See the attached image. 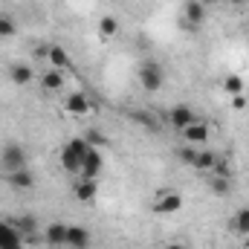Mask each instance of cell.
Returning a JSON list of instances; mask_svg holds the SVG:
<instances>
[{
	"label": "cell",
	"instance_id": "cell-1",
	"mask_svg": "<svg viewBox=\"0 0 249 249\" xmlns=\"http://www.w3.org/2000/svg\"><path fill=\"white\" fill-rule=\"evenodd\" d=\"M87 151H90V145H87V139H84V136L70 139V142L61 148V168L67 171V174L78 177V174H81V168H84V157H87Z\"/></svg>",
	"mask_w": 249,
	"mask_h": 249
},
{
	"label": "cell",
	"instance_id": "cell-2",
	"mask_svg": "<svg viewBox=\"0 0 249 249\" xmlns=\"http://www.w3.org/2000/svg\"><path fill=\"white\" fill-rule=\"evenodd\" d=\"M183 209V194L177 188H160L151 197V212L154 214H177Z\"/></svg>",
	"mask_w": 249,
	"mask_h": 249
},
{
	"label": "cell",
	"instance_id": "cell-3",
	"mask_svg": "<svg viewBox=\"0 0 249 249\" xmlns=\"http://www.w3.org/2000/svg\"><path fill=\"white\" fill-rule=\"evenodd\" d=\"M139 84H142L145 93H157V90H162V84H165L162 67H160L157 61H142V67H139Z\"/></svg>",
	"mask_w": 249,
	"mask_h": 249
},
{
	"label": "cell",
	"instance_id": "cell-4",
	"mask_svg": "<svg viewBox=\"0 0 249 249\" xmlns=\"http://www.w3.org/2000/svg\"><path fill=\"white\" fill-rule=\"evenodd\" d=\"M0 168L3 171H20V168H26V151H23V145L6 142L3 151H0Z\"/></svg>",
	"mask_w": 249,
	"mask_h": 249
},
{
	"label": "cell",
	"instance_id": "cell-5",
	"mask_svg": "<svg viewBox=\"0 0 249 249\" xmlns=\"http://www.w3.org/2000/svg\"><path fill=\"white\" fill-rule=\"evenodd\" d=\"M105 171V157H102V151L99 148H90L87 151V157H84V168H81V174L78 177H90V180H99V174Z\"/></svg>",
	"mask_w": 249,
	"mask_h": 249
},
{
	"label": "cell",
	"instance_id": "cell-6",
	"mask_svg": "<svg viewBox=\"0 0 249 249\" xmlns=\"http://www.w3.org/2000/svg\"><path fill=\"white\" fill-rule=\"evenodd\" d=\"M203 20H206V6L200 0H186L183 3V23L188 29H197Z\"/></svg>",
	"mask_w": 249,
	"mask_h": 249
},
{
	"label": "cell",
	"instance_id": "cell-7",
	"mask_svg": "<svg viewBox=\"0 0 249 249\" xmlns=\"http://www.w3.org/2000/svg\"><path fill=\"white\" fill-rule=\"evenodd\" d=\"M191 122H197V116H194V110H191L188 105H174V107H171V113H168V124H171L174 130L183 133Z\"/></svg>",
	"mask_w": 249,
	"mask_h": 249
},
{
	"label": "cell",
	"instance_id": "cell-8",
	"mask_svg": "<svg viewBox=\"0 0 249 249\" xmlns=\"http://www.w3.org/2000/svg\"><path fill=\"white\" fill-rule=\"evenodd\" d=\"M99 194V180H90V177H78L75 186H72V197L81 200V203H93Z\"/></svg>",
	"mask_w": 249,
	"mask_h": 249
},
{
	"label": "cell",
	"instance_id": "cell-9",
	"mask_svg": "<svg viewBox=\"0 0 249 249\" xmlns=\"http://www.w3.org/2000/svg\"><path fill=\"white\" fill-rule=\"evenodd\" d=\"M93 235L84 226H67V247L70 249H90Z\"/></svg>",
	"mask_w": 249,
	"mask_h": 249
},
{
	"label": "cell",
	"instance_id": "cell-10",
	"mask_svg": "<svg viewBox=\"0 0 249 249\" xmlns=\"http://www.w3.org/2000/svg\"><path fill=\"white\" fill-rule=\"evenodd\" d=\"M183 139H186V145H197V148L206 145V142H209V124L200 122V119L191 122L186 130H183Z\"/></svg>",
	"mask_w": 249,
	"mask_h": 249
},
{
	"label": "cell",
	"instance_id": "cell-11",
	"mask_svg": "<svg viewBox=\"0 0 249 249\" xmlns=\"http://www.w3.org/2000/svg\"><path fill=\"white\" fill-rule=\"evenodd\" d=\"M64 110H67L70 116H84V113H90V99H87V93H70V96L64 99Z\"/></svg>",
	"mask_w": 249,
	"mask_h": 249
},
{
	"label": "cell",
	"instance_id": "cell-12",
	"mask_svg": "<svg viewBox=\"0 0 249 249\" xmlns=\"http://www.w3.org/2000/svg\"><path fill=\"white\" fill-rule=\"evenodd\" d=\"M6 183L18 191H29L35 188V174L29 168H20V171H6Z\"/></svg>",
	"mask_w": 249,
	"mask_h": 249
},
{
	"label": "cell",
	"instance_id": "cell-13",
	"mask_svg": "<svg viewBox=\"0 0 249 249\" xmlns=\"http://www.w3.org/2000/svg\"><path fill=\"white\" fill-rule=\"evenodd\" d=\"M44 244L50 247H67V223H50L44 232Z\"/></svg>",
	"mask_w": 249,
	"mask_h": 249
},
{
	"label": "cell",
	"instance_id": "cell-14",
	"mask_svg": "<svg viewBox=\"0 0 249 249\" xmlns=\"http://www.w3.org/2000/svg\"><path fill=\"white\" fill-rule=\"evenodd\" d=\"M229 229H232L235 235H249V206L238 209V212L232 214V220H229Z\"/></svg>",
	"mask_w": 249,
	"mask_h": 249
},
{
	"label": "cell",
	"instance_id": "cell-15",
	"mask_svg": "<svg viewBox=\"0 0 249 249\" xmlns=\"http://www.w3.org/2000/svg\"><path fill=\"white\" fill-rule=\"evenodd\" d=\"M41 87L44 90H61L64 87V70H47L44 75H41Z\"/></svg>",
	"mask_w": 249,
	"mask_h": 249
},
{
	"label": "cell",
	"instance_id": "cell-16",
	"mask_svg": "<svg viewBox=\"0 0 249 249\" xmlns=\"http://www.w3.org/2000/svg\"><path fill=\"white\" fill-rule=\"evenodd\" d=\"M47 58H50V64H53L55 70H67V67H70V55H67V50L58 47V44H53V47L47 50Z\"/></svg>",
	"mask_w": 249,
	"mask_h": 249
},
{
	"label": "cell",
	"instance_id": "cell-17",
	"mask_svg": "<svg viewBox=\"0 0 249 249\" xmlns=\"http://www.w3.org/2000/svg\"><path fill=\"white\" fill-rule=\"evenodd\" d=\"M214 162H217V154H214V151H206V148H200V154H197V162H194V171H206V174H212Z\"/></svg>",
	"mask_w": 249,
	"mask_h": 249
},
{
	"label": "cell",
	"instance_id": "cell-18",
	"mask_svg": "<svg viewBox=\"0 0 249 249\" xmlns=\"http://www.w3.org/2000/svg\"><path fill=\"white\" fill-rule=\"evenodd\" d=\"M9 78H12L18 87H23V84L32 81V67H26V64H15V67L9 70Z\"/></svg>",
	"mask_w": 249,
	"mask_h": 249
},
{
	"label": "cell",
	"instance_id": "cell-19",
	"mask_svg": "<svg viewBox=\"0 0 249 249\" xmlns=\"http://www.w3.org/2000/svg\"><path fill=\"white\" fill-rule=\"evenodd\" d=\"M244 87H247V81H244L238 72H229V75L223 78V90H226L229 96H241V93H244Z\"/></svg>",
	"mask_w": 249,
	"mask_h": 249
},
{
	"label": "cell",
	"instance_id": "cell-20",
	"mask_svg": "<svg viewBox=\"0 0 249 249\" xmlns=\"http://www.w3.org/2000/svg\"><path fill=\"white\" fill-rule=\"evenodd\" d=\"M116 32H119V20L110 18V15H105V18L99 20V35H102V38H116Z\"/></svg>",
	"mask_w": 249,
	"mask_h": 249
},
{
	"label": "cell",
	"instance_id": "cell-21",
	"mask_svg": "<svg viewBox=\"0 0 249 249\" xmlns=\"http://www.w3.org/2000/svg\"><path fill=\"white\" fill-rule=\"evenodd\" d=\"M209 186H212V191H214L217 197H229V191H232V180H229V177H212Z\"/></svg>",
	"mask_w": 249,
	"mask_h": 249
},
{
	"label": "cell",
	"instance_id": "cell-22",
	"mask_svg": "<svg viewBox=\"0 0 249 249\" xmlns=\"http://www.w3.org/2000/svg\"><path fill=\"white\" fill-rule=\"evenodd\" d=\"M197 154H200V148H197V145H186V148H180V151H177V160H180L183 165H191V168H194Z\"/></svg>",
	"mask_w": 249,
	"mask_h": 249
},
{
	"label": "cell",
	"instance_id": "cell-23",
	"mask_svg": "<svg viewBox=\"0 0 249 249\" xmlns=\"http://www.w3.org/2000/svg\"><path fill=\"white\" fill-rule=\"evenodd\" d=\"M84 139H87L90 148H105V145H107V136H105L102 130H96V127H90V130L84 133Z\"/></svg>",
	"mask_w": 249,
	"mask_h": 249
},
{
	"label": "cell",
	"instance_id": "cell-24",
	"mask_svg": "<svg viewBox=\"0 0 249 249\" xmlns=\"http://www.w3.org/2000/svg\"><path fill=\"white\" fill-rule=\"evenodd\" d=\"M18 32V26H15V20L9 18V15H0V38H12Z\"/></svg>",
	"mask_w": 249,
	"mask_h": 249
},
{
	"label": "cell",
	"instance_id": "cell-25",
	"mask_svg": "<svg viewBox=\"0 0 249 249\" xmlns=\"http://www.w3.org/2000/svg\"><path fill=\"white\" fill-rule=\"evenodd\" d=\"M130 119H136V122H142V127H151V130H160V124H157V119H154L151 113H139V110H133V113H130Z\"/></svg>",
	"mask_w": 249,
	"mask_h": 249
},
{
	"label": "cell",
	"instance_id": "cell-26",
	"mask_svg": "<svg viewBox=\"0 0 249 249\" xmlns=\"http://www.w3.org/2000/svg\"><path fill=\"white\" fill-rule=\"evenodd\" d=\"M212 177H229V180H232V165L217 157V162H214V168H212Z\"/></svg>",
	"mask_w": 249,
	"mask_h": 249
},
{
	"label": "cell",
	"instance_id": "cell-27",
	"mask_svg": "<svg viewBox=\"0 0 249 249\" xmlns=\"http://www.w3.org/2000/svg\"><path fill=\"white\" fill-rule=\"evenodd\" d=\"M232 107H235V110H244V107H247V96H244V93H241V96H232Z\"/></svg>",
	"mask_w": 249,
	"mask_h": 249
},
{
	"label": "cell",
	"instance_id": "cell-28",
	"mask_svg": "<svg viewBox=\"0 0 249 249\" xmlns=\"http://www.w3.org/2000/svg\"><path fill=\"white\" fill-rule=\"evenodd\" d=\"M165 249H188V247H186V244H168Z\"/></svg>",
	"mask_w": 249,
	"mask_h": 249
},
{
	"label": "cell",
	"instance_id": "cell-29",
	"mask_svg": "<svg viewBox=\"0 0 249 249\" xmlns=\"http://www.w3.org/2000/svg\"><path fill=\"white\" fill-rule=\"evenodd\" d=\"M229 3H232V6H244L247 0H229Z\"/></svg>",
	"mask_w": 249,
	"mask_h": 249
},
{
	"label": "cell",
	"instance_id": "cell-30",
	"mask_svg": "<svg viewBox=\"0 0 249 249\" xmlns=\"http://www.w3.org/2000/svg\"><path fill=\"white\" fill-rule=\"evenodd\" d=\"M200 3H203V6H214L217 0H200Z\"/></svg>",
	"mask_w": 249,
	"mask_h": 249
},
{
	"label": "cell",
	"instance_id": "cell-31",
	"mask_svg": "<svg viewBox=\"0 0 249 249\" xmlns=\"http://www.w3.org/2000/svg\"><path fill=\"white\" fill-rule=\"evenodd\" d=\"M0 223H3V220H0Z\"/></svg>",
	"mask_w": 249,
	"mask_h": 249
}]
</instances>
